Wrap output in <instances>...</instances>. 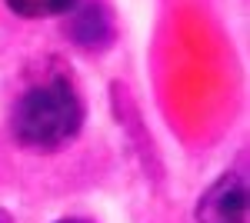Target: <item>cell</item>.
Masks as SVG:
<instances>
[{
	"label": "cell",
	"mask_w": 250,
	"mask_h": 223,
	"mask_svg": "<svg viewBox=\"0 0 250 223\" xmlns=\"http://www.w3.org/2000/svg\"><path fill=\"white\" fill-rule=\"evenodd\" d=\"M0 223H17V220H14V213H10V210H3V206H0Z\"/></svg>",
	"instance_id": "8992f818"
},
{
	"label": "cell",
	"mask_w": 250,
	"mask_h": 223,
	"mask_svg": "<svg viewBox=\"0 0 250 223\" xmlns=\"http://www.w3.org/2000/svg\"><path fill=\"white\" fill-rule=\"evenodd\" d=\"M247 170H224L193 206V223H250V197H247Z\"/></svg>",
	"instance_id": "7a4b0ae2"
},
{
	"label": "cell",
	"mask_w": 250,
	"mask_h": 223,
	"mask_svg": "<svg viewBox=\"0 0 250 223\" xmlns=\"http://www.w3.org/2000/svg\"><path fill=\"white\" fill-rule=\"evenodd\" d=\"M10 14L23 20H47V17H63L77 7V0H3Z\"/></svg>",
	"instance_id": "277c9868"
},
{
	"label": "cell",
	"mask_w": 250,
	"mask_h": 223,
	"mask_svg": "<svg viewBox=\"0 0 250 223\" xmlns=\"http://www.w3.org/2000/svg\"><path fill=\"white\" fill-rule=\"evenodd\" d=\"M87 123V97L63 57L37 60L10 103V137L30 153H60Z\"/></svg>",
	"instance_id": "6da1fadb"
},
{
	"label": "cell",
	"mask_w": 250,
	"mask_h": 223,
	"mask_svg": "<svg viewBox=\"0 0 250 223\" xmlns=\"http://www.w3.org/2000/svg\"><path fill=\"white\" fill-rule=\"evenodd\" d=\"M63 37L80 54H107L117 43V17L104 0H77L70 14H63Z\"/></svg>",
	"instance_id": "3957f363"
},
{
	"label": "cell",
	"mask_w": 250,
	"mask_h": 223,
	"mask_svg": "<svg viewBox=\"0 0 250 223\" xmlns=\"http://www.w3.org/2000/svg\"><path fill=\"white\" fill-rule=\"evenodd\" d=\"M54 223H97V220H87V217H60Z\"/></svg>",
	"instance_id": "5b68a950"
}]
</instances>
